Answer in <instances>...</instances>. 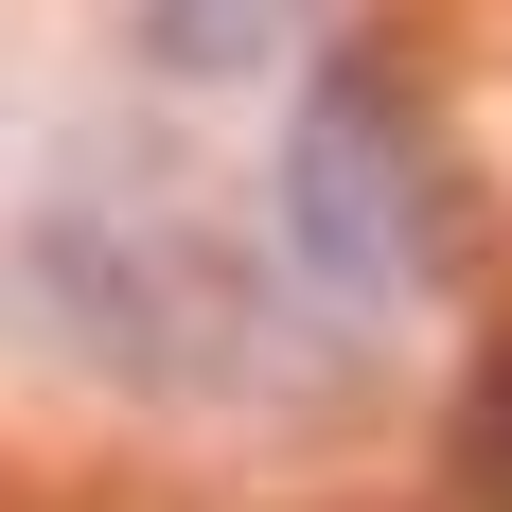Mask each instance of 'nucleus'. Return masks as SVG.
I'll return each instance as SVG.
<instances>
[{
	"label": "nucleus",
	"mask_w": 512,
	"mask_h": 512,
	"mask_svg": "<svg viewBox=\"0 0 512 512\" xmlns=\"http://www.w3.org/2000/svg\"><path fill=\"white\" fill-rule=\"evenodd\" d=\"M318 0H142V53L177 71V89H248V71H283L301 53Z\"/></svg>",
	"instance_id": "7ed1b4c3"
},
{
	"label": "nucleus",
	"mask_w": 512,
	"mask_h": 512,
	"mask_svg": "<svg viewBox=\"0 0 512 512\" xmlns=\"http://www.w3.org/2000/svg\"><path fill=\"white\" fill-rule=\"evenodd\" d=\"M36 301L124 389H212V371H265V336H283L265 265L212 212H53L36 230Z\"/></svg>",
	"instance_id": "f257e3e1"
},
{
	"label": "nucleus",
	"mask_w": 512,
	"mask_h": 512,
	"mask_svg": "<svg viewBox=\"0 0 512 512\" xmlns=\"http://www.w3.org/2000/svg\"><path fill=\"white\" fill-rule=\"evenodd\" d=\"M283 248H301V283H336L354 318L424 301V283L460 265V177H442V142H424L407 71H371V53L318 71L301 159H283Z\"/></svg>",
	"instance_id": "f03ea898"
}]
</instances>
